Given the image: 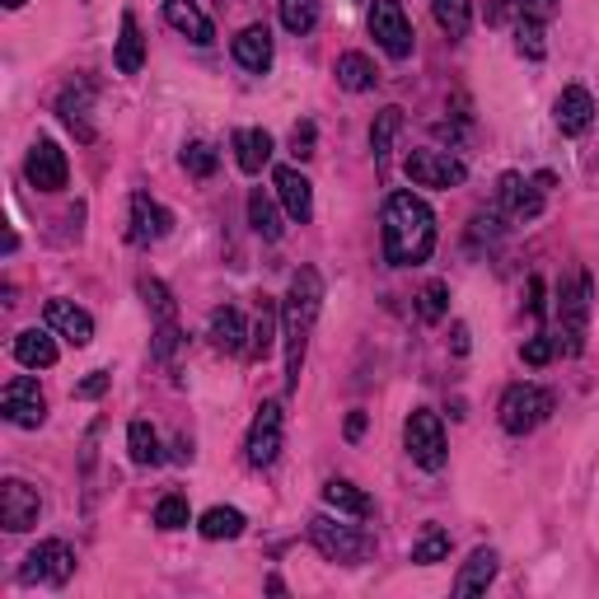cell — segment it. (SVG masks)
Wrapping results in <instances>:
<instances>
[{"mask_svg":"<svg viewBox=\"0 0 599 599\" xmlns=\"http://www.w3.org/2000/svg\"><path fill=\"white\" fill-rule=\"evenodd\" d=\"M436 248V211L417 193H389L384 201V258L389 267H417Z\"/></svg>","mask_w":599,"mask_h":599,"instance_id":"6da1fadb","label":"cell"},{"mask_svg":"<svg viewBox=\"0 0 599 599\" xmlns=\"http://www.w3.org/2000/svg\"><path fill=\"white\" fill-rule=\"evenodd\" d=\"M323 309V277L314 267H300L291 277V291L281 300V338H286V389H300V370H305L309 333Z\"/></svg>","mask_w":599,"mask_h":599,"instance_id":"7a4b0ae2","label":"cell"},{"mask_svg":"<svg viewBox=\"0 0 599 599\" xmlns=\"http://www.w3.org/2000/svg\"><path fill=\"white\" fill-rule=\"evenodd\" d=\"M590 300H595V281L590 272H576L566 286L558 291V346L566 356L586 352V328H590Z\"/></svg>","mask_w":599,"mask_h":599,"instance_id":"3957f363","label":"cell"},{"mask_svg":"<svg viewBox=\"0 0 599 599\" xmlns=\"http://www.w3.org/2000/svg\"><path fill=\"white\" fill-rule=\"evenodd\" d=\"M403 440H407V454H413V464H421L427 473L445 468L450 440H445V421H440V413H431V407H417V413H407Z\"/></svg>","mask_w":599,"mask_h":599,"instance_id":"277c9868","label":"cell"},{"mask_svg":"<svg viewBox=\"0 0 599 599\" xmlns=\"http://www.w3.org/2000/svg\"><path fill=\"white\" fill-rule=\"evenodd\" d=\"M309 539H314V548H319L328 562H342V566L366 562V553H370L366 534H360L356 525H342V519H333V515H314L309 519Z\"/></svg>","mask_w":599,"mask_h":599,"instance_id":"5b68a950","label":"cell"},{"mask_svg":"<svg viewBox=\"0 0 599 599\" xmlns=\"http://www.w3.org/2000/svg\"><path fill=\"white\" fill-rule=\"evenodd\" d=\"M548 413H553V399L539 389V384H511L506 393H501V427H506L511 436H529L534 427H543Z\"/></svg>","mask_w":599,"mask_h":599,"instance_id":"8992f818","label":"cell"},{"mask_svg":"<svg viewBox=\"0 0 599 599\" xmlns=\"http://www.w3.org/2000/svg\"><path fill=\"white\" fill-rule=\"evenodd\" d=\"M403 173L413 179V187H460L468 179L464 160H454L450 150H407Z\"/></svg>","mask_w":599,"mask_h":599,"instance_id":"52a82bcc","label":"cell"},{"mask_svg":"<svg viewBox=\"0 0 599 599\" xmlns=\"http://www.w3.org/2000/svg\"><path fill=\"white\" fill-rule=\"evenodd\" d=\"M281 436H286V413H281V403L277 399H267L258 407V417H254V427H248V464L254 468H272L277 464V454H281Z\"/></svg>","mask_w":599,"mask_h":599,"instance_id":"ba28073f","label":"cell"},{"mask_svg":"<svg viewBox=\"0 0 599 599\" xmlns=\"http://www.w3.org/2000/svg\"><path fill=\"white\" fill-rule=\"evenodd\" d=\"M0 417L10 421V427H24V431H38L47 421V399L38 380H28V375H20V380H10L5 393H0Z\"/></svg>","mask_w":599,"mask_h":599,"instance_id":"9c48e42d","label":"cell"},{"mask_svg":"<svg viewBox=\"0 0 599 599\" xmlns=\"http://www.w3.org/2000/svg\"><path fill=\"white\" fill-rule=\"evenodd\" d=\"M71 576H75V553H71V543H61V539L38 543L20 566V580H28V586H34V580H42V586H66Z\"/></svg>","mask_w":599,"mask_h":599,"instance_id":"30bf717a","label":"cell"},{"mask_svg":"<svg viewBox=\"0 0 599 599\" xmlns=\"http://www.w3.org/2000/svg\"><path fill=\"white\" fill-rule=\"evenodd\" d=\"M370 34H375V42H380L393 61H407V57H413V24H407V14H403L399 0H375Z\"/></svg>","mask_w":599,"mask_h":599,"instance_id":"8fae6325","label":"cell"},{"mask_svg":"<svg viewBox=\"0 0 599 599\" xmlns=\"http://www.w3.org/2000/svg\"><path fill=\"white\" fill-rule=\"evenodd\" d=\"M38 515H42L38 487H28L24 478H5V482H0V525H5L10 534L34 529Z\"/></svg>","mask_w":599,"mask_h":599,"instance_id":"7c38bea8","label":"cell"},{"mask_svg":"<svg viewBox=\"0 0 599 599\" xmlns=\"http://www.w3.org/2000/svg\"><path fill=\"white\" fill-rule=\"evenodd\" d=\"M24 173H28V183L38 187V193H61L71 179V164H66V150L57 146V140H34V150H28V160H24Z\"/></svg>","mask_w":599,"mask_h":599,"instance_id":"4fadbf2b","label":"cell"},{"mask_svg":"<svg viewBox=\"0 0 599 599\" xmlns=\"http://www.w3.org/2000/svg\"><path fill=\"white\" fill-rule=\"evenodd\" d=\"M497 207L511 220H534L543 211V187H534L525 173H501L497 183Z\"/></svg>","mask_w":599,"mask_h":599,"instance_id":"5bb4252c","label":"cell"},{"mask_svg":"<svg viewBox=\"0 0 599 599\" xmlns=\"http://www.w3.org/2000/svg\"><path fill=\"white\" fill-rule=\"evenodd\" d=\"M272 183H277V201H281V211L305 225V220L314 216V187H309V179H305L300 169L281 164V169L272 173Z\"/></svg>","mask_w":599,"mask_h":599,"instance_id":"9a60e30c","label":"cell"},{"mask_svg":"<svg viewBox=\"0 0 599 599\" xmlns=\"http://www.w3.org/2000/svg\"><path fill=\"white\" fill-rule=\"evenodd\" d=\"M553 122H558L562 136L590 132V122H595V99H590V89L566 85V89L558 94V103H553Z\"/></svg>","mask_w":599,"mask_h":599,"instance_id":"2e32d148","label":"cell"},{"mask_svg":"<svg viewBox=\"0 0 599 599\" xmlns=\"http://www.w3.org/2000/svg\"><path fill=\"white\" fill-rule=\"evenodd\" d=\"M47 328H52L57 338H66L71 346L94 342V319L81 305H71V300H47Z\"/></svg>","mask_w":599,"mask_h":599,"instance_id":"e0dca14e","label":"cell"},{"mask_svg":"<svg viewBox=\"0 0 599 599\" xmlns=\"http://www.w3.org/2000/svg\"><path fill=\"white\" fill-rule=\"evenodd\" d=\"M562 0H487V24H548Z\"/></svg>","mask_w":599,"mask_h":599,"instance_id":"ac0fdd59","label":"cell"},{"mask_svg":"<svg viewBox=\"0 0 599 599\" xmlns=\"http://www.w3.org/2000/svg\"><path fill=\"white\" fill-rule=\"evenodd\" d=\"M173 230V216L160 207V201H150L146 193H136L132 197V244H155V240H164V234Z\"/></svg>","mask_w":599,"mask_h":599,"instance_id":"d6986e66","label":"cell"},{"mask_svg":"<svg viewBox=\"0 0 599 599\" xmlns=\"http://www.w3.org/2000/svg\"><path fill=\"white\" fill-rule=\"evenodd\" d=\"M272 57H277V47H272V28L267 24H248L244 34L234 38V61H240L244 71L262 75L267 66H272Z\"/></svg>","mask_w":599,"mask_h":599,"instance_id":"ffe728a7","label":"cell"},{"mask_svg":"<svg viewBox=\"0 0 599 599\" xmlns=\"http://www.w3.org/2000/svg\"><path fill=\"white\" fill-rule=\"evenodd\" d=\"M14 360L24 370H52L57 366L52 328H24V333H14Z\"/></svg>","mask_w":599,"mask_h":599,"instance_id":"44dd1931","label":"cell"},{"mask_svg":"<svg viewBox=\"0 0 599 599\" xmlns=\"http://www.w3.org/2000/svg\"><path fill=\"white\" fill-rule=\"evenodd\" d=\"M211 342L220 346V352H230V356H240V352H248V323H244V314L234 309V305H220V309H211Z\"/></svg>","mask_w":599,"mask_h":599,"instance_id":"7402d4cb","label":"cell"},{"mask_svg":"<svg viewBox=\"0 0 599 599\" xmlns=\"http://www.w3.org/2000/svg\"><path fill=\"white\" fill-rule=\"evenodd\" d=\"M164 24H169V28H179L183 38H193L197 47H207V42L216 38L211 20L193 5V0H164Z\"/></svg>","mask_w":599,"mask_h":599,"instance_id":"603a6c76","label":"cell"},{"mask_svg":"<svg viewBox=\"0 0 599 599\" xmlns=\"http://www.w3.org/2000/svg\"><path fill=\"white\" fill-rule=\"evenodd\" d=\"M272 150H277V140L267 136L262 127H240V132H234V160H240L244 173H262L267 164H272Z\"/></svg>","mask_w":599,"mask_h":599,"instance_id":"cb8c5ba5","label":"cell"},{"mask_svg":"<svg viewBox=\"0 0 599 599\" xmlns=\"http://www.w3.org/2000/svg\"><path fill=\"white\" fill-rule=\"evenodd\" d=\"M497 580V553L492 548H473L468 562L460 566V580H454V595L468 599V595H482L487 586Z\"/></svg>","mask_w":599,"mask_h":599,"instance_id":"d4e9b609","label":"cell"},{"mask_svg":"<svg viewBox=\"0 0 599 599\" xmlns=\"http://www.w3.org/2000/svg\"><path fill=\"white\" fill-rule=\"evenodd\" d=\"M323 501L333 506L338 515H352V519H370L375 515V501L360 492L356 482H346V478H328L323 482Z\"/></svg>","mask_w":599,"mask_h":599,"instance_id":"484cf974","label":"cell"},{"mask_svg":"<svg viewBox=\"0 0 599 599\" xmlns=\"http://www.w3.org/2000/svg\"><path fill=\"white\" fill-rule=\"evenodd\" d=\"M333 75L346 94H366V89H375V81H380V71H375V61L366 52H342Z\"/></svg>","mask_w":599,"mask_h":599,"instance_id":"4316f807","label":"cell"},{"mask_svg":"<svg viewBox=\"0 0 599 599\" xmlns=\"http://www.w3.org/2000/svg\"><path fill=\"white\" fill-rule=\"evenodd\" d=\"M277 323H281V309L262 295L258 323H254V333H248V352H244L248 360H267V356H272V346H277Z\"/></svg>","mask_w":599,"mask_h":599,"instance_id":"83f0119b","label":"cell"},{"mask_svg":"<svg viewBox=\"0 0 599 599\" xmlns=\"http://www.w3.org/2000/svg\"><path fill=\"white\" fill-rule=\"evenodd\" d=\"M140 66H146V38H140L136 14H122V34H118V71H122V75H136Z\"/></svg>","mask_w":599,"mask_h":599,"instance_id":"f1b7e54d","label":"cell"},{"mask_svg":"<svg viewBox=\"0 0 599 599\" xmlns=\"http://www.w3.org/2000/svg\"><path fill=\"white\" fill-rule=\"evenodd\" d=\"M248 225H254L267 244H277L281 234H286V225H281V211H277V201L262 193V187H254L248 193Z\"/></svg>","mask_w":599,"mask_h":599,"instance_id":"f546056e","label":"cell"},{"mask_svg":"<svg viewBox=\"0 0 599 599\" xmlns=\"http://www.w3.org/2000/svg\"><path fill=\"white\" fill-rule=\"evenodd\" d=\"M244 511H234V506H211L207 515L197 519V529H201V539H211V543H220V539H240L244 534Z\"/></svg>","mask_w":599,"mask_h":599,"instance_id":"4dcf8cb0","label":"cell"},{"mask_svg":"<svg viewBox=\"0 0 599 599\" xmlns=\"http://www.w3.org/2000/svg\"><path fill=\"white\" fill-rule=\"evenodd\" d=\"M403 127V108H384L380 118H375L370 127V150H375V164H380V173L389 169V150H393V136H399Z\"/></svg>","mask_w":599,"mask_h":599,"instance_id":"1f68e13d","label":"cell"},{"mask_svg":"<svg viewBox=\"0 0 599 599\" xmlns=\"http://www.w3.org/2000/svg\"><path fill=\"white\" fill-rule=\"evenodd\" d=\"M127 454H132V464H140V468L160 464V436H155L150 421H132V427H127Z\"/></svg>","mask_w":599,"mask_h":599,"instance_id":"d6a6232c","label":"cell"},{"mask_svg":"<svg viewBox=\"0 0 599 599\" xmlns=\"http://www.w3.org/2000/svg\"><path fill=\"white\" fill-rule=\"evenodd\" d=\"M431 14L450 38H464L473 24V0H431Z\"/></svg>","mask_w":599,"mask_h":599,"instance_id":"836d02e7","label":"cell"},{"mask_svg":"<svg viewBox=\"0 0 599 599\" xmlns=\"http://www.w3.org/2000/svg\"><path fill=\"white\" fill-rule=\"evenodd\" d=\"M277 5H281V24L291 34H309L319 24V0H277Z\"/></svg>","mask_w":599,"mask_h":599,"instance_id":"e575fe53","label":"cell"},{"mask_svg":"<svg viewBox=\"0 0 599 599\" xmlns=\"http://www.w3.org/2000/svg\"><path fill=\"white\" fill-rule=\"evenodd\" d=\"M413 562L417 566H436V562H450V534L445 529H427V534H421V539H417V548H413Z\"/></svg>","mask_w":599,"mask_h":599,"instance_id":"d590c367","label":"cell"},{"mask_svg":"<svg viewBox=\"0 0 599 599\" xmlns=\"http://www.w3.org/2000/svg\"><path fill=\"white\" fill-rule=\"evenodd\" d=\"M445 309H450V286H445V281H431V286L417 295L421 323H440V319H445Z\"/></svg>","mask_w":599,"mask_h":599,"instance_id":"8d00e7d4","label":"cell"},{"mask_svg":"<svg viewBox=\"0 0 599 599\" xmlns=\"http://www.w3.org/2000/svg\"><path fill=\"white\" fill-rule=\"evenodd\" d=\"M216 150L207 146V140H193V146H183V169L193 173V179H211L216 173Z\"/></svg>","mask_w":599,"mask_h":599,"instance_id":"74e56055","label":"cell"},{"mask_svg":"<svg viewBox=\"0 0 599 599\" xmlns=\"http://www.w3.org/2000/svg\"><path fill=\"white\" fill-rule=\"evenodd\" d=\"M515 52L519 57H529V61H543V52H548V47H543V24H515Z\"/></svg>","mask_w":599,"mask_h":599,"instance_id":"f35d334b","label":"cell"},{"mask_svg":"<svg viewBox=\"0 0 599 599\" xmlns=\"http://www.w3.org/2000/svg\"><path fill=\"white\" fill-rule=\"evenodd\" d=\"M187 519H193V511H187V497H164L160 506H155V525H160V529H183Z\"/></svg>","mask_w":599,"mask_h":599,"instance_id":"ab89813d","label":"cell"},{"mask_svg":"<svg viewBox=\"0 0 599 599\" xmlns=\"http://www.w3.org/2000/svg\"><path fill=\"white\" fill-rule=\"evenodd\" d=\"M140 295H146V305L160 314V319H173V295L164 291V281H155V277H140Z\"/></svg>","mask_w":599,"mask_h":599,"instance_id":"60d3db41","label":"cell"},{"mask_svg":"<svg viewBox=\"0 0 599 599\" xmlns=\"http://www.w3.org/2000/svg\"><path fill=\"white\" fill-rule=\"evenodd\" d=\"M519 356H525V366H548L558 356V338H529Z\"/></svg>","mask_w":599,"mask_h":599,"instance_id":"b9f144b4","label":"cell"},{"mask_svg":"<svg viewBox=\"0 0 599 599\" xmlns=\"http://www.w3.org/2000/svg\"><path fill=\"white\" fill-rule=\"evenodd\" d=\"M314 136H319V132H314L309 118L295 122V132H291V155H295V160H309V155H314Z\"/></svg>","mask_w":599,"mask_h":599,"instance_id":"7bdbcfd3","label":"cell"},{"mask_svg":"<svg viewBox=\"0 0 599 599\" xmlns=\"http://www.w3.org/2000/svg\"><path fill=\"white\" fill-rule=\"evenodd\" d=\"M173 346H179V328H173V319L160 323V333H155V356L169 360L173 356Z\"/></svg>","mask_w":599,"mask_h":599,"instance_id":"ee69618b","label":"cell"},{"mask_svg":"<svg viewBox=\"0 0 599 599\" xmlns=\"http://www.w3.org/2000/svg\"><path fill=\"white\" fill-rule=\"evenodd\" d=\"M103 389H108V375H103V370H94V375H89V380H85L81 389H75V399H99V393H103Z\"/></svg>","mask_w":599,"mask_h":599,"instance_id":"f6af8a7d","label":"cell"},{"mask_svg":"<svg viewBox=\"0 0 599 599\" xmlns=\"http://www.w3.org/2000/svg\"><path fill=\"white\" fill-rule=\"evenodd\" d=\"M366 436V413H352L346 417V440H360Z\"/></svg>","mask_w":599,"mask_h":599,"instance_id":"bcb514c9","label":"cell"},{"mask_svg":"<svg viewBox=\"0 0 599 599\" xmlns=\"http://www.w3.org/2000/svg\"><path fill=\"white\" fill-rule=\"evenodd\" d=\"M454 352H460V356L468 352V328L464 323H454Z\"/></svg>","mask_w":599,"mask_h":599,"instance_id":"7dc6e473","label":"cell"},{"mask_svg":"<svg viewBox=\"0 0 599 599\" xmlns=\"http://www.w3.org/2000/svg\"><path fill=\"white\" fill-rule=\"evenodd\" d=\"M28 5V0H5V10H24Z\"/></svg>","mask_w":599,"mask_h":599,"instance_id":"c3c4849f","label":"cell"}]
</instances>
